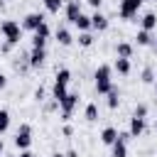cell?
I'll return each instance as SVG.
<instances>
[{
  "label": "cell",
  "mask_w": 157,
  "mask_h": 157,
  "mask_svg": "<svg viewBox=\"0 0 157 157\" xmlns=\"http://www.w3.org/2000/svg\"><path fill=\"white\" fill-rule=\"evenodd\" d=\"M93 78H96V93H98V96H105V93L113 88V66L101 64V66L96 69Z\"/></svg>",
  "instance_id": "cell-1"
},
{
  "label": "cell",
  "mask_w": 157,
  "mask_h": 157,
  "mask_svg": "<svg viewBox=\"0 0 157 157\" xmlns=\"http://www.w3.org/2000/svg\"><path fill=\"white\" fill-rule=\"evenodd\" d=\"M69 81H71V71L69 69H59L56 76H54V86H52V98L56 103L69 93Z\"/></svg>",
  "instance_id": "cell-2"
},
{
  "label": "cell",
  "mask_w": 157,
  "mask_h": 157,
  "mask_svg": "<svg viewBox=\"0 0 157 157\" xmlns=\"http://www.w3.org/2000/svg\"><path fill=\"white\" fill-rule=\"evenodd\" d=\"M0 32H2V37H5L7 44H17L22 39V25L15 22V20H2L0 22Z\"/></svg>",
  "instance_id": "cell-3"
},
{
  "label": "cell",
  "mask_w": 157,
  "mask_h": 157,
  "mask_svg": "<svg viewBox=\"0 0 157 157\" xmlns=\"http://www.w3.org/2000/svg\"><path fill=\"white\" fill-rule=\"evenodd\" d=\"M15 147L22 152V150H29V145H32V128L27 125V123H22L20 128H17V132H15Z\"/></svg>",
  "instance_id": "cell-4"
},
{
  "label": "cell",
  "mask_w": 157,
  "mask_h": 157,
  "mask_svg": "<svg viewBox=\"0 0 157 157\" xmlns=\"http://www.w3.org/2000/svg\"><path fill=\"white\" fill-rule=\"evenodd\" d=\"M76 105H78V93H76V91H69V93H66V96L59 101V110H61V118H64V120H69Z\"/></svg>",
  "instance_id": "cell-5"
},
{
  "label": "cell",
  "mask_w": 157,
  "mask_h": 157,
  "mask_svg": "<svg viewBox=\"0 0 157 157\" xmlns=\"http://www.w3.org/2000/svg\"><path fill=\"white\" fill-rule=\"evenodd\" d=\"M142 2H145V0H120L118 15H120L123 20H132V17H137V12H140Z\"/></svg>",
  "instance_id": "cell-6"
},
{
  "label": "cell",
  "mask_w": 157,
  "mask_h": 157,
  "mask_svg": "<svg viewBox=\"0 0 157 157\" xmlns=\"http://www.w3.org/2000/svg\"><path fill=\"white\" fill-rule=\"evenodd\" d=\"M128 132L125 135H118V140L110 145V157H128Z\"/></svg>",
  "instance_id": "cell-7"
},
{
  "label": "cell",
  "mask_w": 157,
  "mask_h": 157,
  "mask_svg": "<svg viewBox=\"0 0 157 157\" xmlns=\"http://www.w3.org/2000/svg\"><path fill=\"white\" fill-rule=\"evenodd\" d=\"M83 10H81V0H69L66 5H64V15H66V22H76L78 20V15H81Z\"/></svg>",
  "instance_id": "cell-8"
},
{
  "label": "cell",
  "mask_w": 157,
  "mask_h": 157,
  "mask_svg": "<svg viewBox=\"0 0 157 157\" xmlns=\"http://www.w3.org/2000/svg\"><path fill=\"white\" fill-rule=\"evenodd\" d=\"M42 22H44V15H42V12H29V15H25V20H22V29L34 32Z\"/></svg>",
  "instance_id": "cell-9"
},
{
  "label": "cell",
  "mask_w": 157,
  "mask_h": 157,
  "mask_svg": "<svg viewBox=\"0 0 157 157\" xmlns=\"http://www.w3.org/2000/svg\"><path fill=\"white\" fill-rule=\"evenodd\" d=\"M108 27H110L108 17H105L103 12H98V10H96V12L91 15V29H96V32H105Z\"/></svg>",
  "instance_id": "cell-10"
},
{
  "label": "cell",
  "mask_w": 157,
  "mask_h": 157,
  "mask_svg": "<svg viewBox=\"0 0 157 157\" xmlns=\"http://www.w3.org/2000/svg\"><path fill=\"white\" fill-rule=\"evenodd\" d=\"M145 130H147V120L145 118H130V130H128L130 137H140Z\"/></svg>",
  "instance_id": "cell-11"
},
{
  "label": "cell",
  "mask_w": 157,
  "mask_h": 157,
  "mask_svg": "<svg viewBox=\"0 0 157 157\" xmlns=\"http://www.w3.org/2000/svg\"><path fill=\"white\" fill-rule=\"evenodd\" d=\"M47 61V49H32L29 52V69H39Z\"/></svg>",
  "instance_id": "cell-12"
},
{
  "label": "cell",
  "mask_w": 157,
  "mask_h": 157,
  "mask_svg": "<svg viewBox=\"0 0 157 157\" xmlns=\"http://www.w3.org/2000/svg\"><path fill=\"white\" fill-rule=\"evenodd\" d=\"M118 135H120V132H118V128H113V125H108V128H103V130H101V142L110 147V145H113V142L118 140Z\"/></svg>",
  "instance_id": "cell-13"
},
{
  "label": "cell",
  "mask_w": 157,
  "mask_h": 157,
  "mask_svg": "<svg viewBox=\"0 0 157 157\" xmlns=\"http://www.w3.org/2000/svg\"><path fill=\"white\" fill-rule=\"evenodd\" d=\"M155 27H157V15H155V12H145V15H142V20H140V29L152 32Z\"/></svg>",
  "instance_id": "cell-14"
},
{
  "label": "cell",
  "mask_w": 157,
  "mask_h": 157,
  "mask_svg": "<svg viewBox=\"0 0 157 157\" xmlns=\"http://www.w3.org/2000/svg\"><path fill=\"white\" fill-rule=\"evenodd\" d=\"M54 37H56V42H59L61 47H71V44H74V37H71V32H69L66 27H59Z\"/></svg>",
  "instance_id": "cell-15"
},
{
  "label": "cell",
  "mask_w": 157,
  "mask_h": 157,
  "mask_svg": "<svg viewBox=\"0 0 157 157\" xmlns=\"http://www.w3.org/2000/svg\"><path fill=\"white\" fill-rule=\"evenodd\" d=\"M105 98H108V101H105V103H108V108H110V110H115V108L120 105V91H118V86H113V88L105 93Z\"/></svg>",
  "instance_id": "cell-16"
},
{
  "label": "cell",
  "mask_w": 157,
  "mask_h": 157,
  "mask_svg": "<svg viewBox=\"0 0 157 157\" xmlns=\"http://www.w3.org/2000/svg\"><path fill=\"white\" fill-rule=\"evenodd\" d=\"M115 54H118L120 59H130V56H132V44H130V42H118Z\"/></svg>",
  "instance_id": "cell-17"
},
{
  "label": "cell",
  "mask_w": 157,
  "mask_h": 157,
  "mask_svg": "<svg viewBox=\"0 0 157 157\" xmlns=\"http://www.w3.org/2000/svg\"><path fill=\"white\" fill-rule=\"evenodd\" d=\"M113 69H115L120 76H128L132 66H130V59H120V56H118V59H115V64H113Z\"/></svg>",
  "instance_id": "cell-18"
},
{
  "label": "cell",
  "mask_w": 157,
  "mask_h": 157,
  "mask_svg": "<svg viewBox=\"0 0 157 157\" xmlns=\"http://www.w3.org/2000/svg\"><path fill=\"white\" fill-rule=\"evenodd\" d=\"M135 42H137V47H150V44H152V32L137 29V34H135Z\"/></svg>",
  "instance_id": "cell-19"
},
{
  "label": "cell",
  "mask_w": 157,
  "mask_h": 157,
  "mask_svg": "<svg viewBox=\"0 0 157 157\" xmlns=\"http://www.w3.org/2000/svg\"><path fill=\"white\" fill-rule=\"evenodd\" d=\"M74 27H78V32H88L91 29V15H78V20L74 22Z\"/></svg>",
  "instance_id": "cell-20"
},
{
  "label": "cell",
  "mask_w": 157,
  "mask_h": 157,
  "mask_svg": "<svg viewBox=\"0 0 157 157\" xmlns=\"http://www.w3.org/2000/svg\"><path fill=\"white\" fill-rule=\"evenodd\" d=\"M49 34H52V29H49V25H47V20H44V22L34 29V34H32V37H34V39H44V42H47V39H49Z\"/></svg>",
  "instance_id": "cell-21"
},
{
  "label": "cell",
  "mask_w": 157,
  "mask_h": 157,
  "mask_svg": "<svg viewBox=\"0 0 157 157\" xmlns=\"http://www.w3.org/2000/svg\"><path fill=\"white\" fill-rule=\"evenodd\" d=\"M83 118H86L88 123H96V120H98V105H96V103H88L86 110H83Z\"/></svg>",
  "instance_id": "cell-22"
},
{
  "label": "cell",
  "mask_w": 157,
  "mask_h": 157,
  "mask_svg": "<svg viewBox=\"0 0 157 157\" xmlns=\"http://www.w3.org/2000/svg\"><path fill=\"white\" fill-rule=\"evenodd\" d=\"M42 2H44L47 12H52V15H56L59 10H64V0H42Z\"/></svg>",
  "instance_id": "cell-23"
},
{
  "label": "cell",
  "mask_w": 157,
  "mask_h": 157,
  "mask_svg": "<svg viewBox=\"0 0 157 157\" xmlns=\"http://www.w3.org/2000/svg\"><path fill=\"white\" fill-rule=\"evenodd\" d=\"M7 128H10V110L7 108H0V135L7 132Z\"/></svg>",
  "instance_id": "cell-24"
},
{
  "label": "cell",
  "mask_w": 157,
  "mask_h": 157,
  "mask_svg": "<svg viewBox=\"0 0 157 157\" xmlns=\"http://www.w3.org/2000/svg\"><path fill=\"white\" fill-rule=\"evenodd\" d=\"M140 78H142V83H155V69L152 66H145Z\"/></svg>",
  "instance_id": "cell-25"
},
{
  "label": "cell",
  "mask_w": 157,
  "mask_h": 157,
  "mask_svg": "<svg viewBox=\"0 0 157 157\" xmlns=\"http://www.w3.org/2000/svg\"><path fill=\"white\" fill-rule=\"evenodd\" d=\"M78 44H81V47H91V44H93V34H91V32H81V34H78Z\"/></svg>",
  "instance_id": "cell-26"
},
{
  "label": "cell",
  "mask_w": 157,
  "mask_h": 157,
  "mask_svg": "<svg viewBox=\"0 0 157 157\" xmlns=\"http://www.w3.org/2000/svg\"><path fill=\"white\" fill-rule=\"evenodd\" d=\"M132 118H147V105H145V103H137V105H135Z\"/></svg>",
  "instance_id": "cell-27"
},
{
  "label": "cell",
  "mask_w": 157,
  "mask_h": 157,
  "mask_svg": "<svg viewBox=\"0 0 157 157\" xmlns=\"http://www.w3.org/2000/svg\"><path fill=\"white\" fill-rule=\"evenodd\" d=\"M86 2H88V5H91V7H93V10H98V7H101V5H103V0H86Z\"/></svg>",
  "instance_id": "cell-28"
},
{
  "label": "cell",
  "mask_w": 157,
  "mask_h": 157,
  "mask_svg": "<svg viewBox=\"0 0 157 157\" xmlns=\"http://www.w3.org/2000/svg\"><path fill=\"white\" fill-rule=\"evenodd\" d=\"M34 98H37V101H44V88H37V91H34Z\"/></svg>",
  "instance_id": "cell-29"
},
{
  "label": "cell",
  "mask_w": 157,
  "mask_h": 157,
  "mask_svg": "<svg viewBox=\"0 0 157 157\" xmlns=\"http://www.w3.org/2000/svg\"><path fill=\"white\" fill-rule=\"evenodd\" d=\"M64 135L71 137V135H74V128H71V125H64Z\"/></svg>",
  "instance_id": "cell-30"
},
{
  "label": "cell",
  "mask_w": 157,
  "mask_h": 157,
  "mask_svg": "<svg viewBox=\"0 0 157 157\" xmlns=\"http://www.w3.org/2000/svg\"><path fill=\"white\" fill-rule=\"evenodd\" d=\"M5 86H7V76H5V74H0V91H2Z\"/></svg>",
  "instance_id": "cell-31"
},
{
  "label": "cell",
  "mask_w": 157,
  "mask_h": 157,
  "mask_svg": "<svg viewBox=\"0 0 157 157\" xmlns=\"http://www.w3.org/2000/svg\"><path fill=\"white\" fill-rule=\"evenodd\" d=\"M64 157H78V152L76 150H69V152H64Z\"/></svg>",
  "instance_id": "cell-32"
},
{
  "label": "cell",
  "mask_w": 157,
  "mask_h": 157,
  "mask_svg": "<svg viewBox=\"0 0 157 157\" xmlns=\"http://www.w3.org/2000/svg\"><path fill=\"white\" fill-rule=\"evenodd\" d=\"M17 157H34V155H32V152H29V150H22V152H20V155H17Z\"/></svg>",
  "instance_id": "cell-33"
},
{
  "label": "cell",
  "mask_w": 157,
  "mask_h": 157,
  "mask_svg": "<svg viewBox=\"0 0 157 157\" xmlns=\"http://www.w3.org/2000/svg\"><path fill=\"white\" fill-rule=\"evenodd\" d=\"M49 157H64V152H54V155H49Z\"/></svg>",
  "instance_id": "cell-34"
},
{
  "label": "cell",
  "mask_w": 157,
  "mask_h": 157,
  "mask_svg": "<svg viewBox=\"0 0 157 157\" xmlns=\"http://www.w3.org/2000/svg\"><path fill=\"white\" fill-rule=\"evenodd\" d=\"M2 150H5V142H2V137H0V155H2Z\"/></svg>",
  "instance_id": "cell-35"
},
{
  "label": "cell",
  "mask_w": 157,
  "mask_h": 157,
  "mask_svg": "<svg viewBox=\"0 0 157 157\" xmlns=\"http://www.w3.org/2000/svg\"><path fill=\"white\" fill-rule=\"evenodd\" d=\"M155 96H157V81H155Z\"/></svg>",
  "instance_id": "cell-36"
},
{
  "label": "cell",
  "mask_w": 157,
  "mask_h": 157,
  "mask_svg": "<svg viewBox=\"0 0 157 157\" xmlns=\"http://www.w3.org/2000/svg\"><path fill=\"white\" fill-rule=\"evenodd\" d=\"M5 157H17V155H5Z\"/></svg>",
  "instance_id": "cell-37"
},
{
  "label": "cell",
  "mask_w": 157,
  "mask_h": 157,
  "mask_svg": "<svg viewBox=\"0 0 157 157\" xmlns=\"http://www.w3.org/2000/svg\"><path fill=\"white\" fill-rule=\"evenodd\" d=\"M155 52H157V42H155Z\"/></svg>",
  "instance_id": "cell-38"
},
{
  "label": "cell",
  "mask_w": 157,
  "mask_h": 157,
  "mask_svg": "<svg viewBox=\"0 0 157 157\" xmlns=\"http://www.w3.org/2000/svg\"><path fill=\"white\" fill-rule=\"evenodd\" d=\"M145 2H155V0H145Z\"/></svg>",
  "instance_id": "cell-39"
},
{
  "label": "cell",
  "mask_w": 157,
  "mask_h": 157,
  "mask_svg": "<svg viewBox=\"0 0 157 157\" xmlns=\"http://www.w3.org/2000/svg\"><path fill=\"white\" fill-rule=\"evenodd\" d=\"M155 130H157V120H155Z\"/></svg>",
  "instance_id": "cell-40"
},
{
  "label": "cell",
  "mask_w": 157,
  "mask_h": 157,
  "mask_svg": "<svg viewBox=\"0 0 157 157\" xmlns=\"http://www.w3.org/2000/svg\"><path fill=\"white\" fill-rule=\"evenodd\" d=\"M0 2H2V0H0Z\"/></svg>",
  "instance_id": "cell-41"
}]
</instances>
